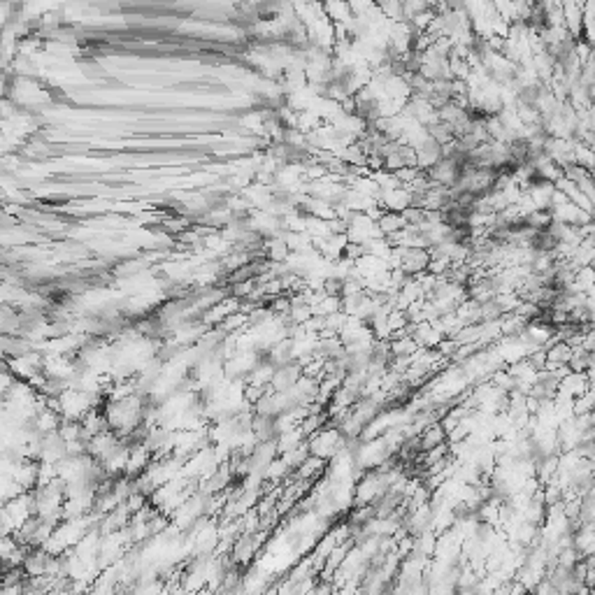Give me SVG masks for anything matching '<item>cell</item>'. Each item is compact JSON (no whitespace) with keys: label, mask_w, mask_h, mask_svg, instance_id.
I'll list each match as a JSON object with an SVG mask.
<instances>
[{"label":"cell","mask_w":595,"mask_h":595,"mask_svg":"<svg viewBox=\"0 0 595 595\" xmlns=\"http://www.w3.org/2000/svg\"><path fill=\"white\" fill-rule=\"evenodd\" d=\"M428 263H430V254L423 247H409L403 254V267L407 272L426 270Z\"/></svg>","instance_id":"obj_1"},{"label":"cell","mask_w":595,"mask_h":595,"mask_svg":"<svg viewBox=\"0 0 595 595\" xmlns=\"http://www.w3.org/2000/svg\"><path fill=\"white\" fill-rule=\"evenodd\" d=\"M572 356H575V354H572V349L561 342V345H556L551 352H549V361H551V363H556V361L558 363H570Z\"/></svg>","instance_id":"obj_2"}]
</instances>
